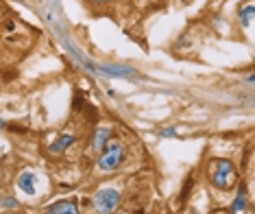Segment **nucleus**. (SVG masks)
<instances>
[{
    "label": "nucleus",
    "instance_id": "nucleus-1",
    "mask_svg": "<svg viewBox=\"0 0 255 214\" xmlns=\"http://www.w3.org/2000/svg\"><path fill=\"white\" fill-rule=\"evenodd\" d=\"M234 179H236V166H234V162L231 160L220 158V160H214L210 164V182H212V186H216L220 190H227L231 184H234Z\"/></svg>",
    "mask_w": 255,
    "mask_h": 214
},
{
    "label": "nucleus",
    "instance_id": "nucleus-2",
    "mask_svg": "<svg viewBox=\"0 0 255 214\" xmlns=\"http://www.w3.org/2000/svg\"><path fill=\"white\" fill-rule=\"evenodd\" d=\"M125 147L120 142H116V140H109L105 144V149L101 151V155H98V160H96V166L101 171H116L118 166H123V162H125Z\"/></svg>",
    "mask_w": 255,
    "mask_h": 214
},
{
    "label": "nucleus",
    "instance_id": "nucleus-3",
    "mask_svg": "<svg viewBox=\"0 0 255 214\" xmlns=\"http://www.w3.org/2000/svg\"><path fill=\"white\" fill-rule=\"evenodd\" d=\"M120 204V190L116 188H103L98 190L92 199V206L98 214H112Z\"/></svg>",
    "mask_w": 255,
    "mask_h": 214
},
{
    "label": "nucleus",
    "instance_id": "nucleus-4",
    "mask_svg": "<svg viewBox=\"0 0 255 214\" xmlns=\"http://www.w3.org/2000/svg\"><path fill=\"white\" fill-rule=\"evenodd\" d=\"M46 214H81V212L74 199H61L46 208Z\"/></svg>",
    "mask_w": 255,
    "mask_h": 214
},
{
    "label": "nucleus",
    "instance_id": "nucleus-5",
    "mask_svg": "<svg viewBox=\"0 0 255 214\" xmlns=\"http://www.w3.org/2000/svg\"><path fill=\"white\" fill-rule=\"evenodd\" d=\"M109 138H112V129L109 127H98L94 131V138H92V151L101 153L105 149V144L109 142Z\"/></svg>",
    "mask_w": 255,
    "mask_h": 214
},
{
    "label": "nucleus",
    "instance_id": "nucleus-6",
    "mask_svg": "<svg viewBox=\"0 0 255 214\" xmlns=\"http://www.w3.org/2000/svg\"><path fill=\"white\" fill-rule=\"evenodd\" d=\"M74 142H77V138H74L72 134H63V136L57 138V140H55L53 144H50L48 151H50V153H55V155H57V153H63L66 149H70Z\"/></svg>",
    "mask_w": 255,
    "mask_h": 214
},
{
    "label": "nucleus",
    "instance_id": "nucleus-7",
    "mask_svg": "<svg viewBox=\"0 0 255 214\" xmlns=\"http://www.w3.org/2000/svg\"><path fill=\"white\" fill-rule=\"evenodd\" d=\"M18 188L24 190L26 195H35V175H33V173H28V171H24L18 177Z\"/></svg>",
    "mask_w": 255,
    "mask_h": 214
},
{
    "label": "nucleus",
    "instance_id": "nucleus-8",
    "mask_svg": "<svg viewBox=\"0 0 255 214\" xmlns=\"http://www.w3.org/2000/svg\"><path fill=\"white\" fill-rule=\"evenodd\" d=\"M245 208H247V190H245V186H240L234 204H231V208H229V214H238V212L245 210Z\"/></svg>",
    "mask_w": 255,
    "mask_h": 214
},
{
    "label": "nucleus",
    "instance_id": "nucleus-9",
    "mask_svg": "<svg viewBox=\"0 0 255 214\" xmlns=\"http://www.w3.org/2000/svg\"><path fill=\"white\" fill-rule=\"evenodd\" d=\"M251 20H253V4H247V7L240 9V22L242 26H251Z\"/></svg>",
    "mask_w": 255,
    "mask_h": 214
},
{
    "label": "nucleus",
    "instance_id": "nucleus-10",
    "mask_svg": "<svg viewBox=\"0 0 255 214\" xmlns=\"http://www.w3.org/2000/svg\"><path fill=\"white\" fill-rule=\"evenodd\" d=\"M18 199H13V197H4V199H0V208H18Z\"/></svg>",
    "mask_w": 255,
    "mask_h": 214
},
{
    "label": "nucleus",
    "instance_id": "nucleus-11",
    "mask_svg": "<svg viewBox=\"0 0 255 214\" xmlns=\"http://www.w3.org/2000/svg\"><path fill=\"white\" fill-rule=\"evenodd\" d=\"M159 136H164V138H168V136H177V131H175V127H166V129H161V131H159Z\"/></svg>",
    "mask_w": 255,
    "mask_h": 214
},
{
    "label": "nucleus",
    "instance_id": "nucleus-12",
    "mask_svg": "<svg viewBox=\"0 0 255 214\" xmlns=\"http://www.w3.org/2000/svg\"><path fill=\"white\" fill-rule=\"evenodd\" d=\"M192 184H194V179L190 177V179H188V184H185V186H183V193H181V197H183V199H185V197L190 195V188H192Z\"/></svg>",
    "mask_w": 255,
    "mask_h": 214
},
{
    "label": "nucleus",
    "instance_id": "nucleus-13",
    "mask_svg": "<svg viewBox=\"0 0 255 214\" xmlns=\"http://www.w3.org/2000/svg\"><path fill=\"white\" fill-rule=\"evenodd\" d=\"M88 4H107V2H112V0H85Z\"/></svg>",
    "mask_w": 255,
    "mask_h": 214
},
{
    "label": "nucleus",
    "instance_id": "nucleus-14",
    "mask_svg": "<svg viewBox=\"0 0 255 214\" xmlns=\"http://www.w3.org/2000/svg\"><path fill=\"white\" fill-rule=\"evenodd\" d=\"M4 125H7V123H4V120H2V118H0V127H4Z\"/></svg>",
    "mask_w": 255,
    "mask_h": 214
}]
</instances>
